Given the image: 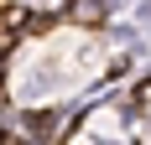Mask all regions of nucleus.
I'll return each mask as SVG.
<instances>
[{
	"label": "nucleus",
	"instance_id": "1",
	"mask_svg": "<svg viewBox=\"0 0 151 145\" xmlns=\"http://www.w3.org/2000/svg\"><path fill=\"white\" fill-rule=\"evenodd\" d=\"M73 21H83V26H99V21H104V0H73Z\"/></svg>",
	"mask_w": 151,
	"mask_h": 145
}]
</instances>
